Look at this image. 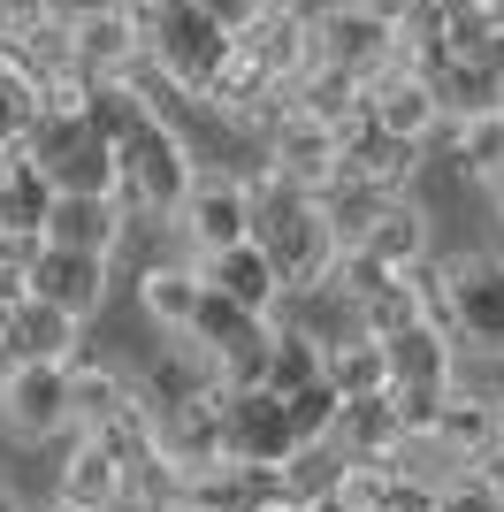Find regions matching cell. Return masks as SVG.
Here are the masks:
<instances>
[{
  "instance_id": "27",
  "label": "cell",
  "mask_w": 504,
  "mask_h": 512,
  "mask_svg": "<svg viewBox=\"0 0 504 512\" xmlns=\"http://www.w3.org/2000/svg\"><path fill=\"white\" fill-rule=\"evenodd\" d=\"M359 253H375L382 268H398V276H405V268H420V260H428V222H420L405 199H390V214L359 237Z\"/></svg>"
},
{
  "instance_id": "33",
  "label": "cell",
  "mask_w": 504,
  "mask_h": 512,
  "mask_svg": "<svg viewBox=\"0 0 504 512\" xmlns=\"http://www.w3.org/2000/svg\"><path fill=\"white\" fill-rule=\"evenodd\" d=\"M443 16H489V8H497V0H436Z\"/></svg>"
},
{
  "instance_id": "14",
  "label": "cell",
  "mask_w": 504,
  "mask_h": 512,
  "mask_svg": "<svg viewBox=\"0 0 504 512\" xmlns=\"http://www.w3.org/2000/svg\"><path fill=\"white\" fill-rule=\"evenodd\" d=\"M199 276H207L214 291H230L237 306H252V314H275V299H283V268H275V253L260 237L222 245V253H199Z\"/></svg>"
},
{
  "instance_id": "28",
  "label": "cell",
  "mask_w": 504,
  "mask_h": 512,
  "mask_svg": "<svg viewBox=\"0 0 504 512\" xmlns=\"http://www.w3.org/2000/svg\"><path fill=\"white\" fill-rule=\"evenodd\" d=\"M199 299H207V276H199V268H153L146 276V314L161 321V329H176V337H191Z\"/></svg>"
},
{
  "instance_id": "9",
  "label": "cell",
  "mask_w": 504,
  "mask_h": 512,
  "mask_svg": "<svg viewBox=\"0 0 504 512\" xmlns=\"http://www.w3.org/2000/svg\"><path fill=\"white\" fill-rule=\"evenodd\" d=\"M367 115H375L382 130L413 138V146H428V130L451 123V115H443V100H436V85H428L405 54H398V62H382L375 77H367Z\"/></svg>"
},
{
  "instance_id": "7",
  "label": "cell",
  "mask_w": 504,
  "mask_h": 512,
  "mask_svg": "<svg viewBox=\"0 0 504 512\" xmlns=\"http://www.w3.org/2000/svg\"><path fill=\"white\" fill-rule=\"evenodd\" d=\"M0 413L23 436H54L62 421H77V375H69V360H8Z\"/></svg>"
},
{
  "instance_id": "21",
  "label": "cell",
  "mask_w": 504,
  "mask_h": 512,
  "mask_svg": "<svg viewBox=\"0 0 504 512\" xmlns=\"http://www.w3.org/2000/svg\"><path fill=\"white\" fill-rule=\"evenodd\" d=\"M390 344V375H398V383H436V390H451V329H443V321H405L398 337H382Z\"/></svg>"
},
{
  "instance_id": "18",
  "label": "cell",
  "mask_w": 504,
  "mask_h": 512,
  "mask_svg": "<svg viewBox=\"0 0 504 512\" xmlns=\"http://www.w3.org/2000/svg\"><path fill=\"white\" fill-rule=\"evenodd\" d=\"M428 436H436L459 467H489V451L504 444V406H497V398H459V390H451Z\"/></svg>"
},
{
  "instance_id": "2",
  "label": "cell",
  "mask_w": 504,
  "mask_h": 512,
  "mask_svg": "<svg viewBox=\"0 0 504 512\" xmlns=\"http://www.w3.org/2000/svg\"><path fill=\"white\" fill-rule=\"evenodd\" d=\"M115 161H123V192H115V199H123V214H176L191 199V184H199L184 130L168 123L161 107L130 130L123 146H115Z\"/></svg>"
},
{
  "instance_id": "38",
  "label": "cell",
  "mask_w": 504,
  "mask_h": 512,
  "mask_svg": "<svg viewBox=\"0 0 504 512\" xmlns=\"http://www.w3.org/2000/svg\"><path fill=\"white\" fill-rule=\"evenodd\" d=\"M54 512H92V505H69V497H62V505H54Z\"/></svg>"
},
{
  "instance_id": "17",
  "label": "cell",
  "mask_w": 504,
  "mask_h": 512,
  "mask_svg": "<svg viewBox=\"0 0 504 512\" xmlns=\"http://www.w3.org/2000/svg\"><path fill=\"white\" fill-rule=\"evenodd\" d=\"M54 207H62V184H54V169H46V161H31V153H16V161L0 169V230L46 237Z\"/></svg>"
},
{
  "instance_id": "8",
  "label": "cell",
  "mask_w": 504,
  "mask_h": 512,
  "mask_svg": "<svg viewBox=\"0 0 504 512\" xmlns=\"http://www.w3.org/2000/svg\"><path fill=\"white\" fill-rule=\"evenodd\" d=\"M176 230L191 237V253H222V245H245L252 237V184L207 169L191 184V199L176 207Z\"/></svg>"
},
{
  "instance_id": "29",
  "label": "cell",
  "mask_w": 504,
  "mask_h": 512,
  "mask_svg": "<svg viewBox=\"0 0 504 512\" xmlns=\"http://www.w3.org/2000/svg\"><path fill=\"white\" fill-rule=\"evenodd\" d=\"M130 398H138V390H130L123 375H100V367H92V375H77V421H84V428L115 421V413H123Z\"/></svg>"
},
{
  "instance_id": "1",
  "label": "cell",
  "mask_w": 504,
  "mask_h": 512,
  "mask_svg": "<svg viewBox=\"0 0 504 512\" xmlns=\"http://www.w3.org/2000/svg\"><path fill=\"white\" fill-rule=\"evenodd\" d=\"M252 237L275 253L283 291H314V283L336 276V260H344V237H336V222L321 214V192H306V184H291V176H275V169L252 184Z\"/></svg>"
},
{
  "instance_id": "24",
  "label": "cell",
  "mask_w": 504,
  "mask_h": 512,
  "mask_svg": "<svg viewBox=\"0 0 504 512\" xmlns=\"http://www.w3.org/2000/svg\"><path fill=\"white\" fill-rule=\"evenodd\" d=\"M115 222H123V199H107V192H62L46 237H54V245H84V253H107V245H115Z\"/></svg>"
},
{
  "instance_id": "22",
  "label": "cell",
  "mask_w": 504,
  "mask_h": 512,
  "mask_svg": "<svg viewBox=\"0 0 504 512\" xmlns=\"http://www.w3.org/2000/svg\"><path fill=\"white\" fill-rule=\"evenodd\" d=\"M62 497L69 505H92V512H107L115 497H130V474H123V459L100 444V436H84L77 451H69V467H62Z\"/></svg>"
},
{
  "instance_id": "10",
  "label": "cell",
  "mask_w": 504,
  "mask_h": 512,
  "mask_svg": "<svg viewBox=\"0 0 504 512\" xmlns=\"http://www.w3.org/2000/svg\"><path fill=\"white\" fill-rule=\"evenodd\" d=\"M268 169L291 176V184H306V192H321L336 169H344V138H336V123H321V115H283V123L268 130Z\"/></svg>"
},
{
  "instance_id": "30",
  "label": "cell",
  "mask_w": 504,
  "mask_h": 512,
  "mask_svg": "<svg viewBox=\"0 0 504 512\" xmlns=\"http://www.w3.org/2000/svg\"><path fill=\"white\" fill-rule=\"evenodd\" d=\"M459 161L474 176H497L504 169V115H474V123H459Z\"/></svg>"
},
{
  "instance_id": "34",
  "label": "cell",
  "mask_w": 504,
  "mask_h": 512,
  "mask_svg": "<svg viewBox=\"0 0 504 512\" xmlns=\"http://www.w3.org/2000/svg\"><path fill=\"white\" fill-rule=\"evenodd\" d=\"M482 62H489V69H497V77H504V23H497V31H489V46H482Z\"/></svg>"
},
{
  "instance_id": "16",
  "label": "cell",
  "mask_w": 504,
  "mask_h": 512,
  "mask_svg": "<svg viewBox=\"0 0 504 512\" xmlns=\"http://www.w3.org/2000/svg\"><path fill=\"white\" fill-rule=\"evenodd\" d=\"M344 459H398L413 436H405V413L390 390H375V398H344V413H336V436H329Z\"/></svg>"
},
{
  "instance_id": "15",
  "label": "cell",
  "mask_w": 504,
  "mask_h": 512,
  "mask_svg": "<svg viewBox=\"0 0 504 512\" xmlns=\"http://www.w3.org/2000/svg\"><path fill=\"white\" fill-rule=\"evenodd\" d=\"M336 138H344V169L367 176V184H382V192H405V176L420 169V146H413V138H398V130H382L367 107H359Z\"/></svg>"
},
{
  "instance_id": "3",
  "label": "cell",
  "mask_w": 504,
  "mask_h": 512,
  "mask_svg": "<svg viewBox=\"0 0 504 512\" xmlns=\"http://www.w3.org/2000/svg\"><path fill=\"white\" fill-rule=\"evenodd\" d=\"M306 436L283 390L268 383H222V459H252V467H291Z\"/></svg>"
},
{
  "instance_id": "25",
  "label": "cell",
  "mask_w": 504,
  "mask_h": 512,
  "mask_svg": "<svg viewBox=\"0 0 504 512\" xmlns=\"http://www.w3.org/2000/svg\"><path fill=\"white\" fill-rule=\"evenodd\" d=\"M321 375H329V344H321L314 329H275V352H268V375H260V383L298 398V390H314Z\"/></svg>"
},
{
  "instance_id": "4",
  "label": "cell",
  "mask_w": 504,
  "mask_h": 512,
  "mask_svg": "<svg viewBox=\"0 0 504 512\" xmlns=\"http://www.w3.org/2000/svg\"><path fill=\"white\" fill-rule=\"evenodd\" d=\"M146 54L191 92V100H214V85H222V69H230V54H237V31L191 0V8H176V16H161L146 31Z\"/></svg>"
},
{
  "instance_id": "12",
  "label": "cell",
  "mask_w": 504,
  "mask_h": 512,
  "mask_svg": "<svg viewBox=\"0 0 504 512\" xmlns=\"http://www.w3.org/2000/svg\"><path fill=\"white\" fill-rule=\"evenodd\" d=\"M31 291L54 299V306H69L77 321L100 314V299H107V253H84V245H54V237H46L39 268H31Z\"/></svg>"
},
{
  "instance_id": "26",
  "label": "cell",
  "mask_w": 504,
  "mask_h": 512,
  "mask_svg": "<svg viewBox=\"0 0 504 512\" xmlns=\"http://www.w3.org/2000/svg\"><path fill=\"white\" fill-rule=\"evenodd\" d=\"M329 383L344 390V398H375V390H390V383H398V375H390V344H382V337L329 344Z\"/></svg>"
},
{
  "instance_id": "20",
  "label": "cell",
  "mask_w": 504,
  "mask_h": 512,
  "mask_svg": "<svg viewBox=\"0 0 504 512\" xmlns=\"http://www.w3.org/2000/svg\"><path fill=\"white\" fill-rule=\"evenodd\" d=\"M69 344H77V314L31 291V299L16 306V321H8L0 352H8V360H69Z\"/></svg>"
},
{
  "instance_id": "11",
  "label": "cell",
  "mask_w": 504,
  "mask_h": 512,
  "mask_svg": "<svg viewBox=\"0 0 504 512\" xmlns=\"http://www.w3.org/2000/svg\"><path fill=\"white\" fill-rule=\"evenodd\" d=\"M344 497L359 512H443V482L398 459H344Z\"/></svg>"
},
{
  "instance_id": "32",
  "label": "cell",
  "mask_w": 504,
  "mask_h": 512,
  "mask_svg": "<svg viewBox=\"0 0 504 512\" xmlns=\"http://www.w3.org/2000/svg\"><path fill=\"white\" fill-rule=\"evenodd\" d=\"M298 512H359L344 490H321V497H298Z\"/></svg>"
},
{
  "instance_id": "35",
  "label": "cell",
  "mask_w": 504,
  "mask_h": 512,
  "mask_svg": "<svg viewBox=\"0 0 504 512\" xmlns=\"http://www.w3.org/2000/svg\"><path fill=\"white\" fill-rule=\"evenodd\" d=\"M489 192H497V214H504V169H497V176H489Z\"/></svg>"
},
{
  "instance_id": "13",
  "label": "cell",
  "mask_w": 504,
  "mask_h": 512,
  "mask_svg": "<svg viewBox=\"0 0 504 512\" xmlns=\"http://www.w3.org/2000/svg\"><path fill=\"white\" fill-rule=\"evenodd\" d=\"M451 329L489 352L504 344V260H451Z\"/></svg>"
},
{
  "instance_id": "5",
  "label": "cell",
  "mask_w": 504,
  "mask_h": 512,
  "mask_svg": "<svg viewBox=\"0 0 504 512\" xmlns=\"http://www.w3.org/2000/svg\"><path fill=\"white\" fill-rule=\"evenodd\" d=\"M184 344L207 352L222 383H260V375H268V352H275V329H268V314H252V306H237L230 291L207 283V299H199V314H191Z\"/></svg>"
},
{
  "instance_id": "23",
  "label": "cell",
  "mask_w": 504,
  "mask_h": 512,
  "mask_svg": "<svg viewBox=\"0 0 504 512\" xmlns=\"http://www.w3.org/2000/svg\"><path fill=\"white\" fill-rule=\"evenodd\" d=\"M390 199H398V192H382V184H367V176H352V169H336L329 184H321V214L336 222L344 245H359V237L375 230L382 214H390Z\"/></svg>"
},
{
  "instance_id": "36",
  "label": "cell",
  "mask_w": 504,
  "mask_h": 512,
  "mask_svg": "<svg viewBox=\"0 0 504 512\" xmlns=\"http://www.w3.org/2000/svg\"><path fill=\"white\" fill-rule=\"evenodd\" d=\"M8 321H16V306H8V299H0V337H8Z\"/></svg>"
},
{
  "instance_id": "19",
  "label": "cell",
  "mask_w": 504,
  "mask_h": 512,
  "mask_svg": "<svg viewBox=\"0 0 504 512\" xmlns=\"http://www.w3.org/2000/svg\"><path fill=\"white\" fill-rule=\"evenodd\" d=\"M39 107H46V85L31 77L16 46H0V169L31 146V130H39Z\"/></svg>"
},
{
  "instance_id": "37",
  "label": "cell",
  "mask_w": 504,
  "mask_h": 512,
  "mask_svg": "<svg viewBox=\"0 0 504 512\" xmlns=\"http://www.w3.org/2000/svg\"><path fill=\"white\" fill-rule=\"evenodd\" d=\"M0 512H23V505H16V497H8V490H0Z\"/></svg>"
},
{
  "instance_id": "6",
  "label": "cell",
  "mask_w": 504,
  "mask_h": 512,
  "mask_svg": "<svg viewBox=\"0 0 504 512\" xmlns=\"http://www.w3.org/2000/svg\"><path fill=\"white\" fill-rule=\"evenodd\" d=\"M398 54H405V31L382 0H329V8H314V62L375 77V69L398 62Z\"/></svg>"
},
{
  "instance_id": "31",
  "label": "cell",
  "mask_w": 504,
  "mask_h": 512,
  "mask_svg": "<svg viewBox=\"0 0 504 512\" xmlns=\"http://www.w3.org/2000/svg\"><path fill=\"white\" fill-rule=\"evenodd\" d=\"M199 8H207V16H222V23H230V31H245V23L260 16L268 0H199Z\"/></svg>"
}]
</instances>
